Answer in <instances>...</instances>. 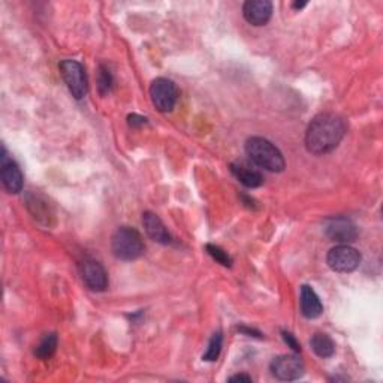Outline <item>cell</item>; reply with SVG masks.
<instances>
[{"instance_id":"6da1fadb","label":"cell","mask_w":383,"mask_h":383,"mask_svg":"<svg viewBox=\"0 0 383 383\" xmlns=\"http://www.w3.org/2000/svg\"><path fill=\"white\" fill-rule=\"evenodd\" d=\"M344 134L346 123L340 116L333 112H322L311 120L307 127L306 147L313 154H327L337 149Z\"/></svg>"},{"instance_id":"7a4b0ae2","label":"cell","mask_w":383,"mask_h":383,"mask_svg":"<svg viewBox=\"0 0 383 383\" xmlns=\"http://www.w3.org/2000/svg\"><path fill=\"white\" fill-rule=\"evenodd\" d=\"M246 152L251 162L271 172L284 169V158L277 147L262 136H251L246 143Z\"/></svg>"},{"instance_id":"3957f363","label":"cell","mask_w":383,"mask_h":383,"mask_svg":"<svg viewBox=\"0 0 383 383\" xmlns=\"http://www.w3.org/2000/svg\"><path fill=\"white\" fill-rule=\"evenodd\" d=\"M111 250L117 259L135 260L141 258L145 246L141 234L129 226L118 228L111 240Z\"/></svg>"},{"instance_id":"277c9868","label":"cell","mask_w":383,"mask_h":383,"mask_svg":"<svg viewBox=\"0 0 383 383\" xmlns=\"http://www.w3.org/2000/svg\"><path fill=\"white\" fill-rule=\"evenodd\" d=\"M60 71H62L63 80L74 98L78 101L83 99L87 94V89H89L84 66L80 62H76V60L68 59L60 63Z\"/></svg>"},{"instance_id":"5b68a950","label":"cell","mask_w":383,"mask_h":383,"mask_svg":"<svg viewBox=\"0 0 383 383\" xmlns=\"http://www.w3.org/2000/svg\"><path fill=\"white\" fill-rule=\"evenodd\" d=\"M150 98L154 108L161 112H169L178 101V90L168 78H156L150 85Z\"/></svg>"},{"instance_id":"8992f818","label":"cell","mask_w":383,"mask_h":383,"mask_svg":"<svg viewBox=\"0 0 383 383\" xmlns=\"http://www.w3.org/2000/svg\"><path fill=\"white\" fill-rule=\"evenodd\" d=\"M327 264L333 271L352 273L361 264V253L347 245L335 246L328 251Z\"/></svg>"},{"instance_id":"52a82bcc","label":"cell","mask_w":383,"mask_h":383,"mask_svg":"<svg viewBox=\"0 0 383 383\" xmlns=\"http://www.w3.org/2000/svg\"><path fill=\"white\" fill-rule=\"evenodd\" d=\"M273 376L278 380H297L304 374V364L297 355H280L269 365Z\"/></svg>"},{"instance_id":"ba28073f","label":"cell","mask_w":383,"mask_h":383,"mask_svg":"<svg viewBox=\"0 0 383 383\" xmlns=\"http://www.w3.org/2000/svg\"><path fill=\"white\" fill-rule=\"evenodd\" d=\"M325 234L331 241L347 245V242H352L358 237V229H356V225L351 219L338 216L331 217V219L327 220Z\"/></svg>"},{"instance_id":"9c48e42d","label":"cell","mask_w":383,"mask_h":383,"mask_svg":"<svg viewBox=\"0 0 383 383\" xmlns=\"http://www.w3.org/2000/svg\"><path fill=\"white\" fill-rule=\"evenodd\" d=\"M81 277L89 289L94 292H103L108 287V276L105 268L96 259L85 258L80 264Z\"/></svg>"},{"instance_id":"30bf717a","label":"cell","mask_w":383,"mask_h":383,"mask_svg":"<svg viewBox=\"0 0 383 383\" xmlns=\"http://www.w3.org/2000/svg\"><path fill=\"white\" fill-rule=\"evenodd\" d=\"M0 176H2L3 187L10 194H20L23 190L21 169L17 162L8 156L5 147H2V156H0Z\"/></svg>"},{"instance_id":"8fae6325","label":"cell","mask_w":383,"mask_h":383,"mask_svg":"<svg viewBox=\"0 0 383 383\" xmlns=\"http://www.w3.org/2000/svg\"><path fill=\"white\" fill-rule=\"evenodd\" d=\"M242 15L251 25H265L273 15V3L268 0H249L242 6Z\"/></svg>"},{"instance_id":"7c38bea8","label":"cell","mask_w":383,"mask_h":383,"mask_svg":"<svg viewBox=\"0 0 383 383\" xmlns=\"http://www.w3.org/2000/svg\"><path fill=\"white\" fill-rule=\"evenodd\" d=\"M143 225L147 235H149L153 241L161 242V245H169L172 241L171 234L168 232L167 228H165V225L159 219L158 214H154L152 211H145L143 214Z\"/></svg>"},{"instance_id":"4fadbf2b","label":"cell","mask_w":383,"mask_h":383,"mask_svg":"<svg viewBox=\"0 0 383 383\" xmlns=\"http://www.w3.org/2000/svg\"><path fill=\"white\" fill-rule=\"evenodd\" d=\"M300 306L302 316L307 319H316L322 315V311H324V306H322L318 293L313 291V287H310L309 284L301 286Z\"/></svg>"},{"instance_id":"5bb4252c","label":"cell","mask_w":383,"mask_h":383,"mask_svg":"<svg viewBox=\"0 0 383 383\" xmlns=\"http://www.w3.org/2000/svg\"><path fill=\"white\" fill-rule=\"evenodd\" d=\"M231 172L235 176L241 185H245L246 187L255 189L262 186L264 183V177L258 169L251 168L250 165L242 163V162H237V163H231Z\"/></svg>"},{"instance_id":"9a60e30c","label":"cell","mask_w":383,"mask_h":383,"mask_svg":"<svg viewBox=\"0 0 383 383\" xmlns=\"http://www.w3.org/2000/svg\"><path fill=\"white\" fill-rule=\"evenodd\" d=\"M310 346L313 352H315L320 358H331L335 353V343L333 342L328 334L318 333L311 337Z\"/></svg>"},{"instance_id":"2e32d148","label":"cell","mask_w":383,"mask_h":383,"mask_svg":"<svg viewBox=\"0 0 383 383\" xmlns=\"http://www.w3.org/2000/svg\"><path fill=\"white\" fill-rule=\"evenodd\" d=\"M57 349V334L50 333L42 337V340L34 349V356H38L39 360H50L51 356L56 353Z\"/></svg>"},{"instance_id":"e0dca14e","label":"cell","mask_w":383,"mask_h":383,"mask_svg":"<svg viewBox=\"0 0 383 383\" xmlns=\"http://www.w3.org/2000/svg\"><path fill=\"white\" fill-rule=\"evenodd\" d=\"M28 207H29V210L33 214L34 219L38 217V220L41 219V217H43V219L48 220V217L51 216L48 204L45 201H42V198L38 196V195H32L28 199Z\"/></svg>"},{"instance_id":"ac0fdd59","label":"cell","mask_w":383,"mask_h":383,"mask_svg":"<svg viewBox=\"0 0 383 383\" xmlns=\"http://www.w3.org/2000/svg\"><path fill=\"white\" fill-rule=\"evenodd\" d=\"M222 344H223L222 333H220V331H217V333L213 334L210 343H208L207 352L204 353L203 360H204V361H208V362L217 361V358H219V355H220V352H222Z\"/></svg>"},{"instance_id":"d6986e66","label":"cell","mask_w":383,"mask_h":383,"mask_svg":"<svg viewBox=\"0 0 383 383\" xmlns=\"http://www.w3.org/2000/svg\"><path fill=\"white\" fill-rule=\"evenodd\" d=\"M112 87V75L111 71L105 66L101 65L98 69V89L102 96H105L110 93Z\"/></svg>"},{"instance_id":"ffe728a7","label":"cell","mask_w":383,"mask_h":383,"mask_svg":"<svg viewBox=\"0 0 383 383\" xmlns=\"http://www.w3.org/2000/svg\"><path fill=\"white\" fill-rule=\"evenodd\" d=\"M205 250H207V253L210 255L214 260H217V262L222 264L223 267H231L232 265V259L231 256L226 253V251L223 249H220L219 246H216V245H207L205 246Z\"/></svg>"},{"instance_id":"44dd1931","label":"cell","mask_w":383,"mask_h":383,"mask_svg":"<svg viewBox=\"0 0 383 383\" xmlns=\"http://www.w3.org/2000/svg\"><path fill=\"white\" fill-rule=\"evenodd\" d=\"M282 337L284 343L289 346L293 352H301V346L292 333H289V331H282Z\"/></svg>"},{"instance_id":"7402d4cb","label":"cell","mask_w":383,"mask_h":383,"mask_svg":"<svg viewBox=\"0 0 383 383\" xmlns=\"http://www.w3.org/2000/svg\"><path fill=\"white\" fill-rule=\"evenodd\" d=\"M127 121H129L130 127H138V126L147 125V118L143 117V116H138V114H130L127 117Z\"/></svg>"},{"instance_id":"603a6c76","label":"cell","mask_w":383,"mask_h":383,"mask_svg":"<svg viewBox=\"0 0 383 383\" xmlns=\"http://www.w3.org/2000/svg\"><path fill=\"white\" fill-rule=\"evenodd\" d=\"M241 333H245V334H247L249 337H260L262 334L259 333V331H256V329H251V328H247V327H241V328H238Z\"/></svg>"},{"instance_id":"cb8c5ba5","label":"cell","mask_w":383,"mask_h":383,"mask_svg":"<svg viewBox=\"0 0 383 383\" xmlns=\"http://www.w3.org/2000/svg\"><path fill=\"white\" fill-rule=\"evenodd\" d=\"M229 382H246V383H250L251 377L247 376V374H237V376L229 377Z\"/></svg>"},{"instance_id":"d4e9b609","label":"cell","mask_w":383,"mask_h":383,"mask_svg":"<svg viewBox=\"0 0 383 383\" xmlns=\"http://www.w3.org/2000/svg\"><path fill=\"white\" fill-rule=\"evenodd\" d=\"M304 6H306V3H304V2H302V3H298V2H297V3H293L295 10H301V8H304Z\"/></svg>"}]
</instances>
